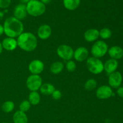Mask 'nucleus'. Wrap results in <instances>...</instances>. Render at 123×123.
<instances>
[{"instance_id": "19", "label": "nucleus", "mask_w": 123, "mask_h": 123, "mask_svg": "<svg viewBox=\"0 0 123 123\" xmlns=\"http://www.w3.org/2000/svg\"><path fill=\"white\" fill-rule=\"evenodd\" d=\"M55 90V86L50 83H45V84H42L40 88L41 93L43 95H45V96L52 95V94Z\"/></svg>"}, {"instance_id": "1", "label": "nucleus", "mask_w": 123, "mask_h": 123, "mask_svg": "<svg viewBox=\"0 0 123 123\" xmlns=\"http://www.w3.org/2000/svg\"><path fill=\"white\" fill-rule=\"evenodd\" d=\"M3 27L4 32L7 37L14 38L24 32V26L22 22L14 16L7 18L4 22Z\"/></svg>"}, {"instance_id": "33", "label": "nucleus", "mask_w": 123, "mask_h": 123, "mask_svg": "<svg viewBox=\"0 0 123 123\" xmlns=\"http://www.w3.org/2000/svg\"><path fill=\"white\" fill-rule=\"evenodd\" d=\"M19 1L22 2V4H27L28 2H29V1H30V0H19Z\"/></svg>"}, {"instance_id": "4", "label": "nucleus", "mask_w": 123, "mask_h": 123, "mask_svg": "<svg viewBox=\"0 0 123 123\" xmlns=\"http://www.w3.org/2000/svg\"><path fill=\"white\" fill-rule=\"evenodd\" d=\"M86 67L91 73L98 74L104 70V64L99 58L92 56L86 60Z\"/></svg>"}, {"instance_id": "7", "label": "nucleus", "mask_w": 123, "mask_h": 123, "mask_svg": "<svg viewBox=\"0 0 123 123\" xmlns=\"http://www.w3.org/2000/svg\"><path fill=\"white\" fill-rule=\"evenodd\" d=\"M56 54L62 60L69 61L73 58L74 50L70 46L67 44H61L58 47Z\"/></svg>"}, {"instance_id": "12", "label": "nucleus", "mask_w": 123, "mask_h": 123, "mask_svg": "<svg viewBox=\"0 0 123 123\" xmlns=\"http://www.w3.org/2000/svg\"><path fill=\"white\" fill-rule=\"evenodd\" d=\"M14 17L19 20H22L27 16L28 13L26 11V5L23 4H19L17 5L14 9L13 12Z\"/></svg>"}, {"instance_id": "18", "label": "nucleus", "mask_w": 123, "mask_h": 123, "mask_svg": "<svg viewBox=\"0 0 123 123\" xmlns=\"http://www.w3.org/2000/svg\"><path fill=\"white\" fill-rule=\"evenodd\" d=\"M13 121L14 123H28V117L25 112L18 111L13 116Z\"/></svg>"}, {"instance_id": "30", "label": "nucleus", "mask_w": 123, "mask_h": 123, "mask_svg": "<svg viewBox=\"0 0 123 123\" xmlns=\"http://www.w3.org/2000/svg\"><path fill=\"white\" fill-rule=\"evenodd\" d=\"M117 92L119 97L123 98V86H120L119 88H118Z\"/></svg>"}, {"instance_id": "14", "label": "nucleus", "mask_w": 123, "mask_h": 123, "mask_svg": "<svg viewBox=\"0 0 123 123\" xmlns=\"http://www.w3.org/2000/svg\"><path fill=\"white\" fill-rule=\"evenodd\" d=\"M2 48L7 51H13L18 47L17 40L14 38L7 37L1 42Z\"/></svg>"}, {"instance_id": "23", "label": "nucleus", "mask_w": 123, "mask_h": 123, "mask_svg": "<svg viewBox=\"0 0 123 123\" xmlns=\"http://www.w3.org/2000/svg\"><path fill=\"white\" fill-rule=\"evenodd\" d=\"M97 86V82L96 80L94 79H89L85 82L84 87L85 89L88 91H93L96 88Z\"/></svg>"}, {"instance_id": "3", "label": "nucleus", "mask_w": 123, "mask_h": 123, "mask_svg": "<svg viewBox=\"0 0 123 123\" xmlns=\"http://www.w3.org/2000/svg\"><path fill=\"white\" fill-rule=\"evenodd\" d=\"M26 7L28 14L33 17L42 16L46 11L45 4L38 0H30Z\"/></svg>"}, {"instance_id": "34", "label": "nucleus", "mask_w": 123, "mask_h": 123, "mask_svg": "<svg viewBox=\"0 0 123 123\" xmlns=\"http://www.w3.org/2000/svg\"><path fill=\"white\" fill-rule=\"evenodd\" d=\"M2 50H3V48H2V44H1V42H0V54H1V53H2Z\"/></svg>"}, {"instance_id": "28", "label": "nucleus", "mask_w": 123, "mask_h": 123, "mask_svg": "<svg viewBox=\"0 0 123 123\" xmlns=\"http://www.w3.org/2000/svg\"><path fill=\"white\" fill-rule=\"evenodd\" d=\"M52 97L55 100H58L62 97V93L61 91L58 90H55L52 94Z\"/></svg>"}, {"instance_id": "17", "label": "nucleus", "mask_w": 123, "mask_h": 123, "mask_svg": "<svg viewBox=\"0 0 123 123\" xmlns=\"http://www.w3.org/2000/svg\"><path fill=\"white\" fill-rule=\"evenodd\" d=\"M118 67V62L117 60L112 58L107 60L104 64V70L109 74L116 72Z\"/></svg>"}, {"instance_id": "27", "label": "nucleus", "mask_w": 123, "mask_h": 123, "mask_svg": "<svg viewBox=\"0 0 123 123\" xmlns=\"http://www.w3.org/2000/svg\"><path fill=\"white\" fill-rule=\"evenodd\" d=\"M66 67L68 72H73L76 68V64L74 61H72V60H69V61H67Z\"/></svg>"}, {"instance_id": "29", "label": "nucleus", "mask_w": 123, "mask_h": 123, "mask_svg": "<svg viewBox=\"0 0 123 123\" xmlns=\"http://www.w3.org/2000/svg\"><path fill=\"white\" fill-rule=\"evenodd\" d=\"M12 0H0V8H7L9 7Z\"/></svg>"}, {"instance_id": "8", "label": "nucleus", "mask_w": 123, "mask_h": 123, "mask_svg": "<svg viewBox=\"0 0 123 123\" xmlns=\"http://www.w3.org/2000/svg\"><path fill=\"white\" fill-rule=\"evenodd\" d=\"M123 80L122 74L119 72H115L109 75L108 83L109 86L113 88H118L121 85Z\"/></svg>"}, {"instance_id": "32", "label": "nucleus", "mask_w": 123, "mask_h": 123, "mask_svg": "<svg viewBox=\"0 0 123 123\" xmlns=\"http://www.w3.org/2000/svg\"><path fill=\"white\" fill-rule=\"evenodd\" d=\"M51 1L52 0H40L41 2H42V3L44 4H49Z\"/></svg>"}, {"instance_id": "22", "label": "nucleus", "mask_w": 123, "mask_h": 123, "mask_svg": "<svg viewBox=\"0 0 123 123\" xmlns=\"http://www.w3.org/2000/svg\"><path fill=\"white\" fill-rule=\"evenodd\" d=\"M40 96L37 91H31L28 96V101L31 105H37L40 102Z\"/></svg>"}, {"instance_id": "6", "label": "nucleus", "mask_w": 123, "mask_h": 123, "mask_svg": "<svg viewBox=\"0 0 123 123\" xmlns=\"http://www.w3.org/2000/svg\"><path fill=\"white\" fill-rule=\"evenodd\" d=\"M42 84V78L38 74H31L26 79V86L31 91H37L40 90Z\"/></svg>"}, {"instance_id": "11", "label": "nucleus", "mask_w": 123, "mask_h": 123, "mask_svg": "<svg viewBox=\"0 0 123 123\" xmlns=\"http://www.w3.org/2000/svg\"><path fill=\"white\" fill-rule=\"evenodd\" d=\"M89 51L85 47H79L74 50L73 58L78 62H83L88 58Z\"/></svg>"}, {"instance_id": "35", "label": "nucleus", "mask_w": 123, "mask_h": 123, "mask_svg": "<svg viewBox=\"0 0 123 123\" xmlns=\"http://www.w3.org/2000/svg\"><path fill=\"white\" fill-rule=\"evenodd\" d=\"M6 123V122H4V123Z\"/></svg>"}, {"instance_id": "20", "label": "nucleus", "mask_w": 123, "mask_h": 123, "mask_svg": "<svg viewBox=\"0 0 123 123\" xmlns=\"http://www.w3.org/2000/svg\"><path fill=\"white\" fill-rule=\"evenodd\" d=\"M80 4V0H63L65 8L68 10L73 11L76 9Z\"/></svg>"}, {"instance_id": "16", "label": "nucleus", "mask_w": 123, "mask_h": 123, "mask_svg": "<svg viewBox=\"0 0 123 123\" xmlns=\"http://www.w3.org/2000/svg\"><path fill=\"white\" fill-rule=\"evenodd\" d=\"M108 54L111 58L120 60L123 56V49L118 46H114L108 49Z\"/></svg>"}, {"instance_id": "21", "label": "nucleus", "mask_w": 123, "mask_h": 123, "mask_svg": "<svg viewBox=\"0 0 123 123\" xmlns=\"http://www.w3.org/2000/svg\"><path fill=\"white\" fill-rule=\"evenodd\" d=\"M64 67V66L62 62L56 61V62H54V63L52 64L50 67V71L53 74H57L62 72Z\"/></svg>"}, {"instance_id": "26", "label": "nucleus", "mask_w": 123, "mask_h": 123, "mask_svg": "<svg viewBox=\"0 0 123 123\" xmlns=\"http://www.w3.org/2000/svg\"><path fill=\"white\" fill-rule=\"evenodd\" d=\"M31 105L29 102L28 100H24L20 103L19 105V111L23 112H28L31 108Z\"/></svg>"}, {"instance_id": "13", "label": "nucleus", "mask_w": 123, "mask_h": 123, "mask_svg": "<svg viewBox=\"0 0 123 123\" xmlns=\"http://www.w3.org/2000/svg\"><path fill=\"white\" fill-rule=\"evenodd\" d=\"M52 28L49 25L43 24L37 30V35L38 38L42 40H47L50 37L52 34Z\"/></svg>"}, {"instance_id": "9", "label": "nucleus", "mask_w": 123, "mask_h": 123, "mask_svg": "<svg viewBox=\"0 0 123 123\" xmlns=\"http://www.w3.org/2000/svg\"><path fill=\"white\" fill-rule=\"evenodd\" d=\"M96 94L97 98L101 100L108 99L114 94L111 87L108 85H102L100 86L96 91Z\"/></svg>"}, {"instance_id": "2", "label": "nucleus", "mask_w": 123, "mask_h": 123, "mask_svg": "<svg viewBox=\"0 0 123 123\" xmlns=\"http://www.w3.org/2000/svg\"><path fill=\"white\" fill-rule=\"evenodd\" d=\"M18 46L26 52H32L37 47V38L34 34L30 32L22 33L17 38Z\"/></svg>"}, {"instance_id": "10", "label": "nucleus", "mask_w": 123, "mask_h": 123, "mask_svg": "<svg viewBox=\"0 0 123 123\" xmlns=\"http://www.w3.org/2000/svg\"><path fill=\"white\" fill-rule=\"evenodd\" d=\"M44 64L41 60H34L31 61L28 66V70L32 74H38L43 72Z\"/></svg>"}, {"instance_id": "15", "label": "nucleus", "mask_w": 123, "mask_h": 123, "mask_svg": "<svg viewBox=\"0 0 123 123\" xmlns=\"http://www.w3.org/2000/svg\"><path fill=\"white\" fill-rule=\"evenodd\" d=\"M84 37L88 42H95L99 37V31L95 28L88 29L84 32Z\"/></svg>"}, {"instance_id": "31", "label": "nucleus", "mask_w": 123, "mask_h": 123, "mask_svg": "<svg viewBox=\"0 0 123 123\" xmlns=\"http://www.w3.org/2000/svg\"><path fill=\"white\" fill-rule=\"evenodd\" d=\"M4 33V32L3 25H2L0 24V36H2Z\"/></svg>"}, {"instance_id": "25", "label": "nucleus", "mask_w": 123, "mask_h": 123, "mask_svg": "<svg viewBox=\"0 0 123 123\" xmlns=\"http://www.w3.org/2000/svg\"><path fill=\"white\" fill-rule=\"evenodd\" d=\"M112 31L108 28H103L99 31V37L102 39L107 40L109 39L112 36Z\"/></svg>"}, {"instance_id": "5", "label": "nucleus", "mask_w": 123, "mask_h": 123, "mask_svg": "<svg viewBox=\"0 0 123 123\" xmlns=\"http://www.w3.org/2000/svg\"><path fill=\"white\" fill-rule=\"evenodd\" d=\"M108 49V45L104 41L98 40L95 42L92 46L91 52L93 57L100 58L107 54Z\"/></svg>"}, {"instance_id": "24", "label": "nucleus", "mask_w": 123, "mask_h": 123, "mask_svg": "<svg viewBox=\"0 0 123 123\" xmlns=\"http://www.w3.org/2000/svg\"><path fill=\"white\" fill-rule=\"evenodd\" d=\"M2 111L6 113H10L13 111L14 109V103L12 101H6L2 104Z\"/></svg>"}]
</instances>
